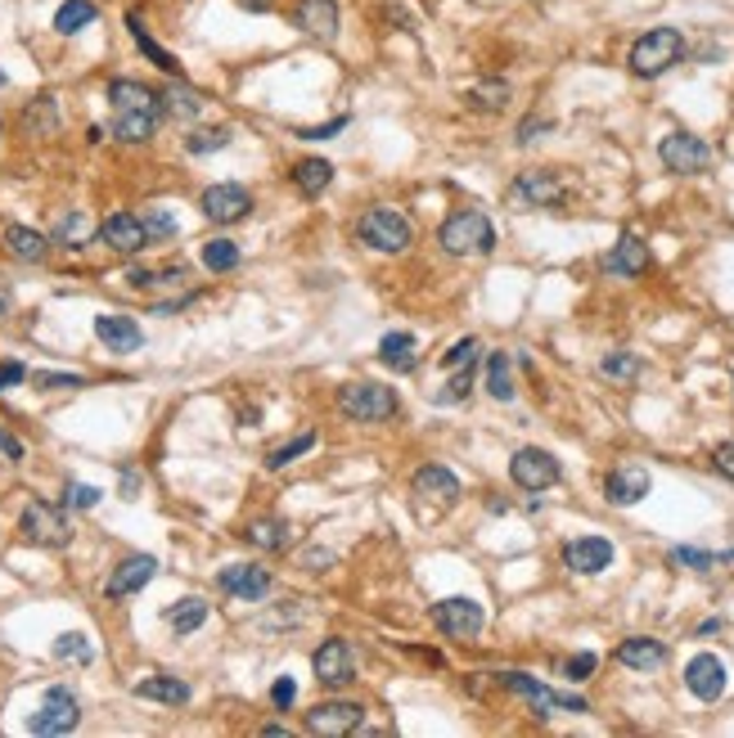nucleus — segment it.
I'll list each match as a JSON object with an SVG mask.
<instances>
[{
    "label": "nucleus",
    "mask_w": 734,
    "mask_h": 738,
    "mask_svg": "<svg viewBox=\"0 0 734 738\" xmlns=\"http://www.w3.org/2000/svg\"><path fill=\"white\" fill-rule=\"evenodd\" d=\"M599 666V658L595 653H577V658H568V666H564V675L568 680H591V671Z\"/></svg>",
    "instance_id": "nucleus-50"
},
{
    "label": "nucleus",
    "mask_w": 734,
    "mask_h": 738,
    "mask_svg": "<svg viewBox=\"0 0 734 738\" xmlns=\"http://www.w3.org/2000/svg\"><path fill=\"white\" fill-rule=\"evenodd\" d=\"M379 360H383L388 369H396V374H410V369H419V343H415V333H406V329L383 333V338H379Z\"/></svg>",
    "instance_id": "nucleus-25"
},
{
    "label": "nucleus",
    "mask_w": 734,
    "mask_h": 738,
    "mask_svg": "<svg viewBox=\"0 0 734 738\" xmlns=\"http://www.w3.org/2000/svg\"><path fill=\"white\" fill-rule=\"evenodd\" d=\"M536 131H549V122H545V117H528L523 127H518V140L528 144V140H536Z\"/></svg>",
    "instance_id": "nucleus-57"
},
{
    "label": "nucleus",
    "mask_w": 734,
    "mask_h": 738,
    "mask_svg": "<svg viewBox=\"0 0 734 738\" xmlns=\"http://www.w3.org/2000/svg\"><path fill=\"white\" fill-rule=\"evenodd\" d=\"M100 18V10L90 5V0H64V5L54 10V33L59 37H77V33H86L90 23Z\"/></svg>",
    "instance_id": "nucleus-32"
},
{
    "label": "nucleus",
    "mask_w": 734,
    "mask_h": 738,
    "mask_svg": "<svg viewBox=\"0 0 734 738\" xmlns=\"http://www.w3.org/2000/svg\"><path fill=\"white\" fill-rule=\"evenodd\" d=\"M339 406L356 423H383L396 415V396H392V387H379V383H352V387H343Z\"/></svg>",
    "instance_id": "nucleus-8"
},
{
    "label": "nucleus",
    "mask_w": 734,
    "mask_h": 738,
    "mask_svg": "<svg viewBox=\"0 0 734 738\" xmlns=\"http://www.w3.org/2000/svg\"><path fill=\"white\" fill-rule=\"evenodd\" d=\"M415 496H428V500L451 505L455 496H460V478H455L451 469H442V465H423V469L415 473Z\"/></svg>",
    "instance_id": "nucleus-27"
},
{
    "label": "nucleus",
    "mask_w": 734,
    "mask_h": 738,
    "mask_svg": "<svg viewBox=\"0 0 734 738\" xmlns=\"http://www.w3.org/2000/svg\"><path fill=\"white\" fill-rule=\"evenodd\" d=\"M712 465H717V473H721V478H730V482H734V437L717 446V455H712Z\"/></svg>",
    "instance_id": "nucleus-52"
},
{
    "label": "nucleus",
    "mask_w": 734,
    "mask_h": 738,
    "mask_svg": "<svg viewBox=\"0 0 734 738\" xmlns=\"http://www.w3.org/2000/svg\"><path fill=\"white\" fill-rule=\"evenodd\" d=\"M77 721H81V702L73 698V689H46L41 712H33L27 729L54 738V734H73V729H77Z\"/></svg>",
    "instance_id": "nucleus-10"
},
{
    "label": "nucleus",
    "mask_w": 734,
    "mask_h": 738,
    "mask_svg": "<svg viewBox=\"0 0 734 738\" xmlns=\"http://www.w3.org/2000/svg\"><path fill=\"white\" fill-rule=\"evenodd\" d=\"M217 586H222L226 595H239V599L257 603V599L270 595V572L257 568V563H235V568H222V572H217Z\"/></svg>",
    "instance_id": "nucleus-19"
},
{
    "label": "nucleus",
    "mask_w": 734,
    "mask_h": 738,
    "mask_svg": "<svg viewBox=\"0 0 734 738\" xmlns=\"http://www.w3.org/2000/svg\"><path fill=\"white\" fill-rule=\"evenodd\" d=\"M109 104H113V136H117L122 144L154 140L159 122H163L159 90H149L144 81H131V77H117V81L109 86Z\"/></svg>",
    "instance_id": "nucleus-1"
},
{
    "label": "nucleus",
    "mask_w": 734,
    "mask_h": 738,
    "mask_svg": "<svg viewBox=\"0 0 734 738\" xmlns=\"http://www.w3.org/2000/svg\"><path fill=\"white\" fill-rule=\"evenodd\" d=\"M564 563L581 576H599L604 568H613V540L604 536H577L564 545Z\"/></svg>",
    "instance_id": "nucleus-16"
},
{
    "label": "nucleus",
    "mask_w": 734,
    "mask_h": 738,
    "mask_svg": "<svg viewBox=\"0 0 734 738\" xmlns=\"http://www.w3.org/2000/svg\"><path fill=\"white\" fill-rule=\"evenodd\" d=\"M509 203L518 212H528V207H559L564 203V180L555 171H523L509 184Z\"/></svg>",
    "instance_id": "nucleus-13"
},
{
    "label": "nucleus",
    "mask_w": 734,
    "mask_h": 738,
    "mask_svg": "<svg viewBox=\"0 0 734 738\" xmlns=\"http://www.w3.org/2000/svg\"><path fill=\"white\" fill-rule=\"evenodd\" d=\"M618 662L631 666V671H658V666L667 662V644H662V639H649V635L622 639V644H618Z\"/></svg>",
    "instance_id": "nucleus-26"
},
{
    "label": "nucleus",
    "mask_w": 734,
    "mask_h": 738,
    "mask_svg": "<svg viewBox=\"0 0 734 738\" xmlns=\"http://www.w3.org/2000/svg\"><path fill=\"white\" fill-rule=\"evenodd\" d=\"M316 442H320L316 433H298L293 442H284V446H275V450L266 455V469H289V465H293V459H298V455H307V450H316Z\"/></svg>",
    "instance_id": "nucleus-41"
},
{
    "label": "nucleus",
    "mask_w": 734,
    "mask_h": 738,
    "mask_svg": "<svg viewBox=\"0 0 734 738\" xmlns=\"http://www.w3.org/2000/svg\"><path fill=\"white\" fill-rule=\"evenodd\" d=\"M658 158H662L667 171H676V176H698V171L712 167V149H708V140H698L689 131H671L658 144Z\"/></svg>",
    "instance_id": "nucleus-7"
},
{
    "label": "nucleus",
    "mask_w": 734,
    "mask_h": 738,
    "mask_svg": "<svg viewBox=\"0 0 734 738\" xmlns=\"http://www.w3.org/2000/svg\"><path fill=\"white\" fill-rule=\"evenodd\" d=\"M90 234H96V221H90L86 212H77V207L54 221V243H64V249H86Z\"/></svg>",
    "instance_id": "nucleus-34"
},
{
    "label": "nucleus",
    "mask_w": 734,
    "mask_h": 738,
    "mask_svg": "<svg viewBox=\"0 0 734 738\" xmlns=\"http://www.w3.org/2000/svg\"><path fill=\"white\" fill-rule=\"evenodd\" d=\"M136 698L167 702V707H186V702H190V685L176 680V675H149V680L136 685Z\"/></svg>",
    "instance_id": "nucleus-29"
},
{
    "label": "nucleus",
    "mask_w": 734,
    "mask_h": 738,
    "mask_svg": "<svg viewBox=\"0 0 734 738\" xmlns=\"http://www.w3.org/2000/svg\"><path fill=\"white\" fill-rule=\"evenodd\" d=\"M18 532L33 540V545H46V549H64V545L73 540V527H68L64 509H59V505H46V500H33V505L23 509Z\"/></svg>",
    "instance_id": "nucleus-6"
},
{
    "label": "nucleus",
    "mask_w": 734,
    "mask_h": 738,
    "mask_svg": "<svg viewBox=\"0 0 734 738\" xmlns=\"http://www.w3.org/2000/svg\"><path fill=\"white\" fill-rule=\"evenodd\" d=\"M0 131H5V127H0Z\"/></svg>",
    "instance_id": "nucleus-60"
},
{
    "label": "nucleus",
    "mask_w": 734,
    "mask_h": 738,
    "mask_svg": "<svg viewBox=\"0 0 734 738\" xmlns=\"http://www.w3.org/2000/svg\"><path fill=\"white\" fill-rule=\"evenodd\" d=\"M685 685H689L694 698L717 702V698L725 694V662H721L717 653H698V658H689V666H685Z\"/></svg>",
    "instance_id": "nucleus-20"
},
{
    "label": "nucleus",
    "mask_w": 734,
    "mask_h": 738,
    "mask_svg": "<svg viewBox=\"0 0 734 738\" xmlns=\"http://www.w3.org/2000/svg\"><path fill=\"white\" fill-rule=\"evenodd\" d=\"M649 262H654V257H649L645 243H640L635 234H622V239H618V249L608 253L599 266H604L608 275H618V280H635V275H645V270H649Z\"/></svg>",
    "instance_id": "nucleus-23"
},
{
    "label": "nucleus",
    "mask_w": 734,
    "mask_h": 738,
    "mask_svg": "<svg viewBox=\"0 0 734 738\" xmlns=\"http://www.w3.org/2000/svg\"><path fill=\"white\" fill-rule=\"evenodd\" d=\"M469 383H473V369H455V379L446 383V392H438V402H442V406L465 402V396H469Z\"/></svg>",
    "instance_id": "nucleus-49"
},
{
    "label": "nucleus",
    "mask_w": 734,
    "mask_h": 738,
    "mask_svg": "<svg viewBox=\"0 0 734 738\" xmlns=\"http://www.w3.org/2000/svg\"><path fill=\"white\" fill-rule=\"evenodd\" d=\"M54 658H59V662H77V666H86L90 658H96V644H90L81 631H68V635L54 639Z\"/></svg>",
    "instance_id": "nucleus-38"
},
{
    "label": "nucleus",
    "mask_w": 734,
    "mask_h": 738,
    "mask_svg": "<svg viewBox=\"0 0 734 738\" xmlns=\"http://www.w3.org/2000/svg\"><path fill=\"white\" fill-rule=\"evenodd\" d=\"M599 374H608V379H622V383H631V379L640 374V360H635L631 352H613V356H604V365H599Z\"/></svg>",
    "instance_id": "nucleus-45"
},
{
    "label": "nucleus",
    "mask_w": 734,
    "mask_h": 738,
    "mask_svg": "<svg viewBox=\"0 0 734 738\" xmlns=\"http://www.w3.org/2000/svg\"><path fill=\"white\" fill-rule=\"evenodd\" d=\"M509 478H514V486H523V491H549L564 478V469H559V459L549 450L523 446V450H514V459H509Z\"/></svg>",
    "instance_id": "nucleus-9"
},
{
    "label": "nucleus",
    "mask_w": 734,
    "mask_h": 738,
    "mask_svg": "<svg viewBox=\"0 0 734 738\" xmlns=\"http://www.w3.org/2000/svg\"><path fill=\"white\" fill-rule=\"evenodd\" d=\"M270 698H275V707H293V698H298V685L289 680V675H280V680L270 685Z\"/></svg>",
    "instance_id": "nucleus-54"
},
{
    "label": "nucleus",
    "mask_w": 734,
    "mask_h": 738,
    "mask_svg": "<svg viewBox=\"0 0 734 738\" xmlns=\"http://www.w3.org/2000/svg\"><path fill=\"white\" fill-rule=\"evenodd\" d=\"M339 131H347V117H333V122H325V127H307L302 140H333Z\"/></svg>",
    "instance_id": "nucleus-53"
},
{
    "label": "nucleus",
    "mask_w": 734,
    "mask_h": 738,
    "mask_svg": "<svg viewBox=\"0 0 734 738\" xmlns=\"http://www.w3.org/2000/svg\"><path fill=\"white\" fill-rule=\"evenodd\" d=\"M360 716L365 707L360 702H347V698H333V702H320L307 712V734H320V738H343L352 729H360Z\"/></svg>",
    "instance_id": "nucleus-14"
},
{
    "label": "nucleus",
    "mask_w": 734,
    "mask_h": 738,
    "mask_svg": "<svg viewBox=\"0 0 734 738\" xmlns=\"http://www.w3.org/2000/svg\"><path fill=\"white\" fill-rule=\"evenodd\" d=\"M649 486H654V478H649V469H640V465H622V469H613L604 478V496H608V505H640L649 496Z\"/></svg>",
    "instance_id": "nucleus-18"
},
{
    "label": "nucleus",
    "mask_w": 734,
    "mask_h": 738,
    "mask_svg": "<svg viewBox=\"0 0 734 738\" xmlns=\"http://www.w3.org/2000/svg\"><path fill=\"white\" fill-rule=\"evenodd\" d=\"M356 239L365 243V249L396 257V253L410 249V221L402 217V212H392V207H370L360 217V226H356Z\"/></svg>",
    "instance_id": "nucleus-4"
},
{
    "label": "nucleus",
    "mask_w": 734,
    "mask_h": 738,
    "mask_svg": "<svg viewBox=\"0 0 734 738\" xmlns=\"http://www.w3.org/2000/svg\"><path fill=\"white\" fill-rule=\"evenodd\" d=\"M199 212L212 226H235L253 212V194L239 190V184H207L203 199H199Z\"/></svg>",
    "instance_id": "nucleus-12"
},
{
    "label": "nucleus",
    "mask_w": 734,
    "mask_h": 738,
    "mask_svg": "<svg viewBox=\"0 0 734 738\" xmlns=\"http://www.w3.org/2000/svg\"><path fill=\"white\" fill-rule=\"evenodd\" d=\"M681 59H685V37H681V27H649V33L631 46L627 64H631L635 77L654 81V77H662L667 68H676Z\"/></svg>",
    "instance_id": "nucleus-2"
},
{
    "label": "nucleus",
    "mask_w": 734,
    "mask_h": 738,
    "mask_svg": "<svg viewBox=\"0 0 734 738\" xmlns=\"http://www.w3.org/2000/svg\"><path fill=\"white\" fill-rule=\"evenodd\" d=\"M486 392H492L496 402H514V374H509L505 352H492V360H486Z\"/></svg>",
    "instance_id": "nucleus-37"
},
{
    "label": "nucleus",
    "mask_w": 734,
    "mask_h": 738,
    "mask_svg": "<svg viewBox=\"0 0 734 738\" xmlns=\"http://www.w3.org/2000/svg\"><path fill=\"white\" fill-rule=\"evenodd\" d=\"M203 622H207V603L194 599V595H190V599H176V603L167 608V626H172L176 635H194Z\"/></svg>",
    "instance_id": "nucleus-35"
},
{
    "label": "nucleus",
    "mask_w": 734,
    "mask_h": 738,
    "mask_svg": "<svg viewBox=\"0 0 734 738\" xmlns=\"http://www.w3.org/2000/svg\"><path fill=\"white\" fill-rule=\"evenodd\" d=\"M473 360H478V338H460V343H455L446 356H442V369H473Z\"/></svg>",
    "instance_id": "nucleus-46"
},
{
    "label": "nucleus",
    "mask_w": 734,
    "mask_h": 738,
    "mask_svg": "<svg viewBox=\"0 0 734 738\" xmlns=\"http://www.w3.org/2000/svg\"><path fill=\"white\" fill-rule=\"evenodd\" d=\"M203 266L217 270V275H222V270H235V266H239V243H235V239H207V243H203Z\"/></svg>",
    "instance_id": "nucleus-39"
},
{
    "label": "nucleus",
    "mask_w": 734,
    "mask_h": 738,
    "mask_svg": "<svg viewBox=\"0 0 734 738\" xmlns=\"http://www.w3.org/2000/svg\"><path fill=\"white\" fill-rule=\"evenodd\" d=\"M23 127L33 131V136H46V131H54V127H59L54 96H37V100H33V109H27V117H23Z\"/></svg>",
    "instance_id": "nucleus-40"
},
{
    "label": "nucleus",
    "mask_w": 734,
    "mask_h": 738,
    "mask_svg": "<svg viewBox=\"0 0 734 738\" xmlns=\"http://www.w3.org/2000/svg\"><path fill=\"white\" fill-rule=\"evenodd\" d=\"M37 387H46V392H64V387H81V379H77V374H37Z\"/></svg>",
    "instance_id": "nucleus-55"
},
{
    "label": "nucleus",
    "mask_w": 734,
    "mask_h": 738,
    "mask_svg": "<svg viewBox=\"0 0 734 738\" xmlns=\"http://www.w3.org/2000/svg\"><path fill=\"white\" fill-rule=\"evenodd\" d=\"M469 100H473L478 109H505V104H509V86H505V81H482V86L469 90Z\"/></svg>",
    "instance_id": "nucleus-43"
},
{
    "label": "nucleus",
    "mask_w": 734,
    "mask_h": 738,
    "mask_svg": "<svg viewBox=\"0 0 734 738\" xmlns=\"http://www.w3.org/2000/svg\"><path fill=\"white\" fill-rule=\"evenodd\" d=\"M96 338L109 352H136L144 343V333L131 316H96Z\"/></svg>",
    "instance_id": "nucleus-24"
},
{
    "label": "nucleus",
    "mask_w": 734,
    "mask_h": 738,
    "mask_svg": "<svg viewBox=\"0 0 734 738\" xmlns=\"http://www.w3.org/2000/svg\"><path fill=\"white\" fill-rule=\"evenodd\" d=\"M0 455H5L10 465H23V455H27V450H23V442H18L14 433H5V428H0Z\"/></svg>",
    "instance_id": "nucleus-56"
},
{
    "label": "nucleus",
    "mask_w": 734,
    "mask_h": 738,
    "mask_svg": "<svg viewBox=\"0 0 734 738\" xmlns=\"http://www.w3.org/2000/svg\"><path fill=\"white\" fill-rule=\"evenodd\" d=\"M438 243H442L451 257H482V253L496 249V226H492V217H486V212L465 207V212H455V217L442 221Z\"/></svg>",
    "instance_id": "nucleus-3"
},
{
    "label": "nucleus",
    "mask_w": 734,
    "mask_h": 738,
    "mask_svg": "<svg viewBox=\"0 0 734 738\" xmlns=\"http://www.w3.org/2000/svg\"><path fill=\"white\" fill-rule=\"evenodd\" d=\"M329 180H333V167H329L325 158H302V163L293 167V184H298L302 194H325Z\"/></svg>",
    "instance_id": "nucleus-36"
},
{
    "label": "nucleus",
    "mask_w": 734,
    "mask_h": 738,
    "mask_svg": "<svg viewBox=\"0 0 734 738\" xmlns=\"http://www.w3.org/2000/svg\"><path fill=\"white\" fill-rule=\"evenodd\" d=\"M100 239L109 243L113 253H127V257H136V253H144V249H149L144 221H140V217H131V212H113V217L100 226Z\"/></svg>",
    "instance_id": "nucleus-22"
},
{
    "label": "nucleus",
    "mask_w": 734,
    "mask_h": 738,
    "mask_svg": "<svg viewBox=\"0 0 734 738\" xmlns=\"http://www.w3.org/2000/svg\"><path fill=\"white\" fill-rule=\"evenodd\" d=\"M671 563L694 568V572H712V568H717V554H708V549H694V545H676V549H671Z\"/></svg>",
    "instance_id": "nucleus-44"
},
{
    "label": "nucleus",
    "mask_w": 734,
    "mask_h": 738,
    "mask_svg": "<svg viewBox=\"0 0 734 738\" xmlns=\"http://www.w3.org/2000/svg\"><path fill=\"white\" fill-rule=\"evenodd\" d=\"M230 140H235L230 127H203V131L186 136V149H190V153H217V149H226Z\"/></svg>",
    "instance_id": "nucleus-42"
},
{
    "label": "nucleus",
    "mask_w": 734,
    "mask_h": 738,
    "mask_svg": "<svg viewBox=\"0 0 734 738\" xmlns=\"http://www.w3.org/2000/svg\"><path fill=\"white\" fill-rule=\"evenodd\" d=\"M5 81H10V77H5V73H0V86H5Z\"/></svg>",
    "instance_id": "nucleus-59"
},
{
    "label": "nucleus",
    "mask_w": 734,
    "mask_h": 738,
    "mask_svg": "<svg viewBox=\"0 0 734 738\" xmlns=\"http://www.w3.org/2000/svg\"><path fill=\"white\" fill-rule=\"evenodd\" d=\"M284 734H289L284 725H262V738H284Z\"/></svg>",
    "instance_id": "nucleus-58"
},
{
    "label": "nucleus",
    "mask_w": 734,
    "mask_h": 738,
    "mask_svg": "<svg viewBox=\"0 0 734 738\" xmlns=\"http://www.w3.org/2000/svg\"><path fill=\"white\" fill-rule=\"evenodd\" d=\"M64 505H68V509H96V505H100V486L68 482V491H64Z\"/></svg>",
    "instance_id": "nucleus-48"
},
{
    "label": "nucleus",
    "mask_w": 734,
    "mask_h": 738,
    "mask_svg": "<svg viewBox=\"0 0 734 738\" xmlns=\"http://www.w3.org/2000/svg\"><path fill=\"white\" fill-rule=\"evenodd\" d=\"M482 622H486V612H482V603L478 599H442V603H433V626L446 635V639H473L478 631H482Z\"/></svg>",
    "instance_id": "nucleus-11"
},
{
    "label": "nucleus",
    "mask_w": 734,
    "mask_h": 738,
    "mask_svg": "<svg viewBox=\"0 0 734 738\" xmlns=\"http://www.w3.org/2000/svg\"><path fill=\"white\" fill-rule=\"evenodd\" d=\"M293 27L316 41H333L339 37V5H333V0H298Z\"/></svg>",
    "instance_id": "nucleus-21"
},
{
    "label": "nucleus",
    "mask_w": 734,
    "mask_h": 738,
    "mask_svg": "<svg viewBox=\"0 0 734 738\" xmlns=\"http://www.w3.org/2000/svg\"><path fill=\"white\" fill-rule=\"evenodd\" d=\"M243 540L257 545V549H266V554H280V549H289L293 527H289L284 518H257V522H249V532H243Z\"/></svg>",
    "instance_id": "nucleus-28"
},
{
    "label": "nucleus",
    "mask_w": 734,
    "mask_h": 738,
    "mask_svg": "<svg viewBox=\"0 0 734 738\" xmlns=\"http://www.w3.org/2000/svg\"><path fill=\"white\" fill-rule=\"evenodd\" d=\"M501 685H505V689H514L518 698H528L536 716H555V712H577V716H581V712H591L586 698H577V694H559V689H549V685L532 680V675H523V671H501Z\"/></svg>",
    "instance_id": "nucleus-5"
},
{
    "label": "nucleus",
    "mask_w": 734,
    "mask_h": 738,
    "mask_svg": "<svg viewBox=\"0 0 734 738\" xmlns=\"http://www.w3.org/2000/svg\"><path fill=\"white\" fill-rule=\"evenodd\" d=\"M5 249H10L18 262H46L50 239H46L41 230H33V226H10V230H5Z\"/></svg>",
    "instance_id": "nucleus-30"
},
{
    "label": "nucleus",
    "mask_w": 734,
    "mask_h": 738,
    "mask_svg": "<svg viewBox=\"0 0 734 738\" xmlns=\"http://www.w3.org/2000/svg\"><path fill=\"white\" fill-rule=\"evenodd\" d=\"M154 572H159V559H154V554H131V559H122V563L113 568L104 595H109V599H127V595L144 590L149 581H154Z\"/></svg>",
    "instance_id": "nucleus-17"
},
{
    "label": "nucleus",
    "mask_w": 734,
    "mask_h": 738,
    "mask_svg": "<svg viewBox=\"0 0 734 738\" xmlns=\"http://www.w3.org/2000/svg\"><path fill=\"white\" fill-rule=\"evenodd\" d=\"M144 221V234H149V243H159V239H172L176 234V217L167 207H154L149 217H140Z\"/></svg>",
    "instance_id": "nucleus-47"
},
{
    "label": "nucleus",
    "mask_w": 734,
    "mask_h": 738,
    "mask_svg": "<svg viewBox=\"0 0 734 738\" xmlns=\"http://www.w3.org/2000/svg\"><path fill=\"white\" fill-rule=\"evenodd\" d=\"M27 379V365L23 360H0V392H10Z\"/></svg>",
    "instance_id": "nucleus-51"
},
{
    "label": "nucleus",
    "mask_w": 734,
    "mask_h": 738,
    "mask_svg": "<svg viewBox=\"0 0 734 738\" xmlns=\"http://www.w3.org/2000/svg\"><path fill=\"white\" fill-rule=\"evenodd\" d=\"M159 100H163V117H176V122L203 113V96H199V90H190L186 81H176V77H172V86L163 90Z\"/></svg>",
    "instance_id": "nucleus-31"
},
{
    "label": "nucleus",
    "mask_w": 734,
    "mask_h": 738,
    "mask_svg": "<svg viewBox=\"0 0 734 738\" xmlns=\"http://www.w3.org/2000/svg\"><path fill=\"white\" fill-rule=\"evenodd\" d=\"M127 27H131V37H136V46H140V54L149 59V64H154V68H163L167 77H176V81H180V64H176V54H167V50H163L154 37H149V33H144V23H140L136 14H127Z\"/></svg>",
    "instance_id": "nucleus-33"
},
{
    "label": "nucleus",
    "mask_w": 734,
    "mask_h": 738,
    "mask_svg": "<svg viewBox=\"0 0 734 738\" xmlns=\"http://www.w3.org/2000/svg\"><path fill=\"white\" fill-rule=\"evenodd\" d=\"M312 666L320 675V685H329V689L356 680V653H352L347 639H325L316 649V658H312Z\"/></svg>",
    "instance_id": "nucleus-15"
}]
</instances>
